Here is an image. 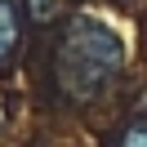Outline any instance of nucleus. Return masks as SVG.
<instances>
[{
  "label": "nucleus",
  "mask_w": 147,
  "mask_h": 147,
  "mask_svg": "<svg viewBox=\"0 0 147 147\" xmlns=\"http://www.w3.org/2000/svg\"><path fill=\"white\" fill-rule=\"evenodd\" d=\"M58 85L67 94H94L120 71V40L94 18H76L58 45Z\"/></svg>",
  "instance_id": "f257e3e1"
},
{
  "label": "nucleus",
  "mask_w": 147,
  "mask_h": 147,
  "mask_svg": "<svg viewBox=\"0 0 147 147\" xmlns=\"http://www.w3.org/2000/svg\"><path fill=\"white\" fill-rule=\"evenodd\" d=\"M120 147H147V116L129 120V125L120 129Z\"/></svg>",
  "instance_id": "7ed1b4c3"
},
{
  "label": "nucleus",
  "mask_w": 147,
  "mask_h": 147,
  "mask_svg": "<svg viewBox=\"0 0 147 147\" xmlns=\"http://www.w3.org/2000/svg\"><path fill=\"white\" fill-rule=\"evenodd\" d=\"M13 45H18V5L0 0V63L13 54Z\"/></svg>",
  "instance_id": "f03ea898"
}]
</instances>
